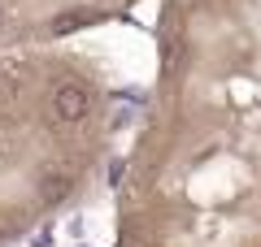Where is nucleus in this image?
<instances>
[{
  "mask_svg": "<svg viewBox=\"0 0 261 247\" xmlns=\"http://www.w3.org/2000/svg\"><path fill=\"white\" fill-rule=\"evenodd\" d=\"M118 247H261V0H161Z\"/></svg>",
  "mask_w": 261,
  "mask_h": 247,
  "instance_id": "1",
  "label": "nucleus"
},
{
  "mask_svg": "<svg viewBox=\"0 0 261 247\" xmlns=\"http://www.w3.org/2000/svg\"><path fill=\"white\" fill-rule=\"evenodd\" d=\"M144 0H0V48L70 44L100 22L126 18Z\"/></svg>",
  "mask_w": 261,
  "mask_h": 247,
  "instance_id": "3",
  "label": "nucleus"
},
{
  "mask_svg": "<svg viewBox=\"0 0 261 247\" xmlns=\"http://www.w3.org/2000/svg\"><path fill=\"white\" fill-rule=\"evenodd\" d=\"M113 147V91L65 44L0 48V247L65 212Z\"/></svg>",
  "mask_w": 261,
  "mask_h": 247,
  "instance_id": "2",
  "label": "nucleus"
}]
</instances>
